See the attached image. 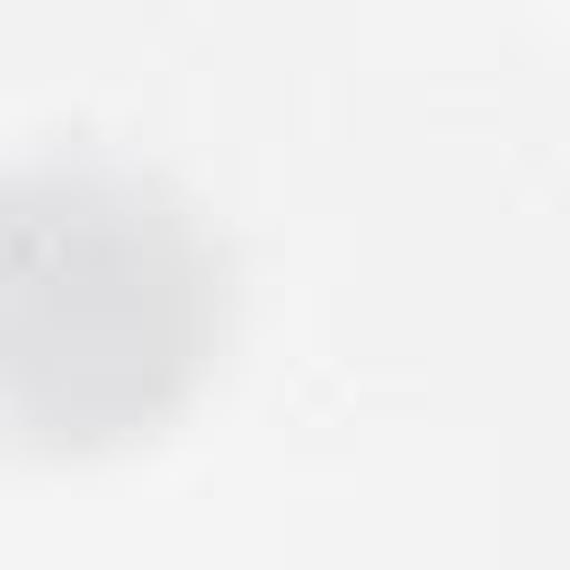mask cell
Instances as JSON below:
<instances>
[{"label": "cell", "mask_w": 570, "mask_h": 570, "mask_svg": "<svg viewBox=\"0 0 570 570\" xmlns=\"http://www.w3.org/2000/svg\"><path fill=\"white\" fill-rule=\"evenodd\" d=\"M223 249L125 160L0 169V436L98 454L151 436L214 365Z\"/></svg>", "instance_id": "obj_1"}]
</instances>
